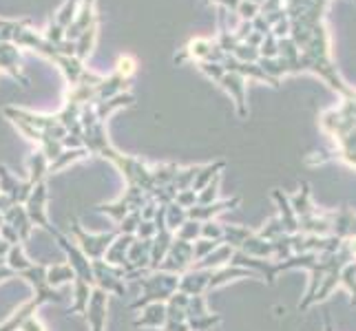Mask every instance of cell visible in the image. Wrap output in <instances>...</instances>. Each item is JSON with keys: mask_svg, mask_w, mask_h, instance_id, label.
I'll use <instances>...</instances> for the list:
<instances>
[{"mask_svg": "<svg viewBox=\"0 0 356 331\" xmlns=\"http://www.w3.org/2000/svg\"><path fill=\"white\" fill-rule=\"evenodd\" d=\"M272 197H274V201L279 204V210H281L279 221H281V225L285 230V234H296V232H299V221H296V214L292 210V204H290L288 195H283L281 190H274Z\"/></svg>", "mask_w": 356, "mask_h": 331, "instance_id": "obj_5", "label": "cell"}, {"mask_svg": "<svg viewBox=\"0 0 356 331\" xmlns=\"http://www.w3.org/2000/svg\"><path fill=\"white\" fill-rule=\"evenodd\" d=\"M97 23V12H95V0H80L78 5L75 18L71 20V25L64 29V40L69 42H75L88 27Z\"/></svg>", "mask_w": 356, "mask_h": 331, "instance_id": "obj_2", "label": "cell"}, {"mask_svg": "<svg viewBox=\"0 0 356 331\" xmlns=\"http://www.w3.org/2000/svg\"><path fill=\"white\" fill-rule=\"evenodd\" d=\"M95 40H97V23L91 25L86 29V32L75 40V58L80 60V62H84V60L93 53V49H95Z\"/></svg>", "mask_w": 356, "mask_h": 331, "instance_id": "obj_7", "label": "cell"}, {"mask_svg": "<svg viewBox=\"0 0 356 331\" xmlns=\"http://www.w3.org/2000/svg\"><path fill=\"white\" fill-rule=\"evenodd\" d=\"M341 285L352 294V305H356V260L343 267V272H341Z\"/></svg>", "mask_w": 356, "mask_h": 331, "instance_id": "obj_10", "label": "cell"}, {"mask_svg": "<svg viewBox=\"0 0 356 331\" xmlns=\"http://www.w3.org/2000/svg\"><path fill=\"white\" fill-rule=\"evenodd\" d=\"M43 36H45V40H49V42H56L58 45V42H62V40H64V29L60 25H56L54 20H51V25L47 27V32Z\"/></svg>", "mask_w": 356, "mask_h": 331, "instance_id": "obj_11", "label": "cell"}, {"mask_svg": "<svg viewBox=\"0 0 356 331\" xmlns=\"http://www.w3.org/2000/svg\"><path fill=\"white\" fill-rule=\"evenodd\" d=\"M0 71L16 77L23 86L29 84L27 75L21 69V51H18V47L14 42H9V40H0Z\"/></svg>", "mask_w": 356, "mask_h": 331, "instance_id": "obj_3", "label": "cell"}, {"mask_svg": "<svg viewBox=\"0 0 356 331\" xmlns=\"http://www.w3.org/2000/svg\"><path fill=\"white\" fill-rule=\"evenodd\" d=\"M23 27H32V20L29 18H21V20H7L0 18V40H9L12 42L14 34Z\"/></svg>", "mask_w": 356, "mask_h": 331, "instance_id": "obj_8", "label": "cell"}, {"mask_svg": "<svg viewBox=\"0 0 356 331\" xmlns=\"http://www.w3.org/2000/svg\"><path fill=\"white\" fill-rule=\"evenodd\" d=\"M290 204H292V210L296 214V221L314 217L316 212H319V208H314V204H312V195H310V186L308 184H303L301 193L294 195Z\"/></svg>", "mask_w": 356, "mask_h": 331, "instance_id": "obj_6", "label": "cell"}, {"mask_svg": "<svg viewBox=\"0 0 356 331\" xmlns=\"http://www.w3.org/2000/svg\"><path fill=\"white\" fill-rule=\"evenodd\" d=\"M12 42L16 47H25V49H32V51L40 53L49 60H54L58 64V69L64 73L67 82L71 86H78V84H97L102 82L104 75H95L91 73L88 69L84 66V62L75 58V45L69 42V40H62V42H49L45 40L43 34L34 32L32 27H23L18 29L14 34Z\"/></svg>", "mask_w": 356, "mask_h": 331, "instance_id": "obj_1", "label": "cell"}, {"mask_svg": "<svg viewBox=\"0 0 356 331\" xmlns=\"http://www.w3.org/2000/svg\"><path fill=\"white\" fill-rule=\"evenodd\" d=\"M78 5H80V0H67V3L56 12L54 23H56V25H60L62 29H67L69 25H71V20L75 18Z\"/></svg>", "mask_w": 356, "mask_h": 331, "instance_id": "obj_9", "label": "cell"}, {"mask_svg": "<svg viewBox=\"0 0 356 331\" xmlns=\"http://www.w3.org/2000/svg\"><path fill=\"white\" fill-rule=\"evenodd\" d=\"M219 84L235 97V104H237V110H239V115L241 117L248 115V108H246V77L226 71L219 77Z\"/></svg>", "mask_w": 356, "mask_h": 331, "instance_id": "obj_4", "label": "cell"}, {"mask_svg": "<svg viewBox=\"0 0 356 331\" xmlns=\"http://www.w3.org/2000/svg\"><path fill=\"white\" fill-rule=\"evenodd\" d=\"M323 331H332V320H330V316H325V329Z\"/></svg>", "mask_w": 356, "mask_h": 331, "instance_id": "obj_12", "label": "cell"}]
</instances>
